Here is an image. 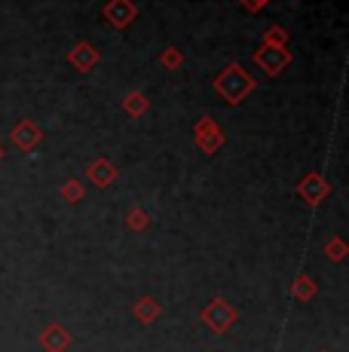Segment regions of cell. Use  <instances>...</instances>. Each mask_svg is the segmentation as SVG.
Returning <instances> with one entry per match:
<instances>
[{"label":"cell","instance_id":"obj_1","mask_svg":"<svg viewBox=\"0 0 349 352\" xmlns=\"http://www.w3.org/2000/svg\"><path fill=\"white\" fill-rule=\"evenodd\" d=\"M214 89H218V96L227 101V104H239L248 92L258 89V83H254L251 77L243 71L239 65H230L227 71L218 74V80H214Z\"/></svg>","mask_w":349,"mask_h":352},{"label":"cell","instance_id":"obj_2","mask_svg":"<svg viewBox=\"0 0 349 352\" xmlns=\"http://www.w3.org/2000/svg\"><path fill=\"white\" fill-rule=\"evenodd\" d=\"M203 322L212 334H224V331H230V324L236 322V309L218 297V300H212L209 307L203 309Z\"/></svg>","mask_w":349,"mask_h":352},{"label":"cell","instance_id":"obj_3","mask_svg":"<svg viewBox=\"0 0 349 352\" xmlns=\"http://www.w3.org/2000/svg\"><path fill=\"white\" fill-rule=\"evenodd\" d=\"M254 62L264 67L270 77H276V74H282L288 65H291V56H288L285 46H270V43H264L258 52H254Z\"/></svg>","mask_w":349,"mask_h":352},{"label":"cell","instance_id":"obj_4","mask_svg":"<svg viewBox=\"0 0 349 352\" xmlns=\"http://www.w3.org/2000/svg\"><path fill=\"white\" fill-rule=\"evenodd\" d=\"M196 144H199V151H205V153H214L221 144H224V135H221V129L214 126L212 117H205L196 123Z\"/></svg>","mask_w":349,"mask_h":352},{"label":"cell","instance_id":"obj_5","mask_svg":"<svg viewBox=\"0 0 349 352\" xmlns=\"http://www.w3.org/2000/svg\"><path fill=\"white\" fill-rule=\"evenodd\" d=\"M104 16L113 28H129L132 19H135V6H132L129 0H111V3L104 6Z\"/></svg>","mask_w":349,"mask_h":352},{"label":"cell","instance_id":"obj_6","mask_svg":"<svg viewBox=\"0 0 349 352\" xmlns=\"http://www.w3.org/2000/svg\"><path fill=\"white\" fill-rule=\"evenodd\" d=\"M328 193H331V187H328V181L322 178V175H310V178L300 181V196H304L310 206H319Z\"/></svg>","mask_w":349,"mask_h":352},{"label":"cell","instance_id":"obj_7","mask_svg":"<svg viewBox=\"0 0 349 352\" xmlns=\"http://www.w3.org/2000/svg\"><path fill=\"white\" fill-rule=\"evenodd\" d=\"M40 343L46 346V352H65L71 343V334L62 328V324H49V328L43 331V337H40Z\"/></svg>","mask_w":349,"mask_h":352},{"label":"cell","instance_id":"obj_8","mask_svg":"<svg viewBox=\"0 0 349 352\" xmlns=\"http://www.w3.org/2000/svg\"><path fill=\"white\" fill-rule=\"evenodd\" d=\"M89 178L95 187H111L113 178H117V166H113L111 160H95L89 166Z\"/></svg>","mask_w":349,"mask_h":352},{"label":"cell","instance_id":"obj_9","mask_svg":"<svg viewBox=\"0 0 349 352\" xmlns=\"http://www.w3.org/2000/svg\"><path fill=\"white\" fill-rule=\"evenodd\" d=\"M12 141H16L22 151H31V147L40 141V129L31 123V120H22V123L16 126V132H12Z\"/></svg>","mask_w":349,"mask_h":352},{"label":"cell","instance_id":"obj_10","mask_svg":"<svg viewBox=\"0 0 349 352\" xmlns=\"http://www.w3.org/2000/svg\"><path fill=\"white\" fill-rule=\"evenodd\" d=\"M71 62L77 71H92V67L98 65V52L92 50L89 43H80V46H74L71 50Z\"/></svg>","mask_w":349,"mask_h":352},{"label":"cell","instance_id":"obj_11","mask_svg":"<svg viewBox=\"0 0 349 352\" xmlns=\"http://www.w3.org/2000/svg\"><path fill=\"white\" fill-rule=\"evenodd\" d=\"M135 316H138L141 322L157 319V316H159V303H157V300H150V297H144V300H141L138 307H135Z\"/></svg>","mask_w":349,"mask_h":352},{"label":"cell","instance_id":"obj_12","mask_svg":"<svg viewBox=\"0 0 349 352\" xmlns=\"http://www.w3.org/2000/svg\"><path fill=\"white\" fill-rule=\"evenodd\" d=\"M123 107L132 113V117H141V113L147 111V101H144V96H138V92H135V96H129L123 101Z\"/></svg>","mask_w":349,"mask_h":352},{"label":"cell","instance_id":"obj_13","mask_svg":"<svg viewBox=\"0 0 349 352\" xmlns=\"http://www.w3.org/2000/svg\"><path fill=\"white\" fill-rule=\"evenodd\" d=\"M62 196H65L68 202H80V199H83V187H80L77 181H68V184L62 187Z\"/></svg>","mask_w":349,"mask_h":352},{"label":"cell","instance_id":"obj_14","mask_svg":"<svg viewBox=\"0 0 349 352\" xmlns=\"http://www.w3.org/2000/svg\"><path fill=\"white\" fill-rule=\"evenodd\" d=\"M313 282L310 279H297L294 282V297H313Z\"/></svg>","mask_w":349,"mask_h":352},{"label":"cell","instance_id":"obj_15","mask_svg":"<svg viewBox=\"0 0 349 352\" xmlns=\"http://www.w3.org/2000/svg\"><path fill=\"white\" fill-rule=\"evenodd\" d=\"M285 40H288V34L282 28H270V31H267V43H270V46H285Z\"/></svg>","mask_w":349,"mask_h":352},{"label":"cell","instance_id":"obj_16","mask_svg":"<svg viewBox=\"0 0 349 352\" xmlns=\"http://www.w3.org/2000/svg\"><path fill=\"white\" fill-rule=\"evenodd\" d=\"M325 252H328V254L334 257V261L340 263V261H344V257H346V245H344V242H331V245H328Z\"/></svg>","mask_w":349,"mask_h":352},{"label":"cell","instance_id":"obj_17","mask_svg":"<svg viewBox=\"0 0 349 352\" xmlns=\"http://www.w3.org/2000/svg\"><path fill=\"white\" fill-rule=\"evenodd\" d=\"M270 3V0H243V6L248 12H258V10H264V6Z\"/></svg>","mask_w":349,"mask_h":352},{"label":"cell","instance_id":"obj_18","mask_svg":"<svg viewBox=\"0 0 349 352\" xmlns=\"http://www.w3.org/2000/svg\"><path fill=\"white\" fill-rule=\"evenodd\" d=\"M147 224V218H144V214H141V212H132L129 214V227H135V230H141V227H144Z\"/></svg>","mask_w":349,"mask_h":352},{"label":"cell","instance_id":"obj_19","mask_svg":"<svg viewBox=\"0 0 349 352\" xmlns=\"http://www.w3.org/2000/svg\"><path fill=\"white\" fill-rule=\"evenodd\" d=\"M0 160H3V151H0Z\"/></svg>","mask_w":349,"mask_h":352}]
</instances>
